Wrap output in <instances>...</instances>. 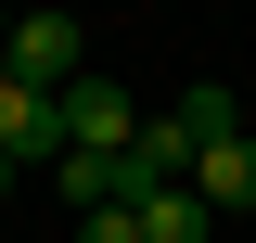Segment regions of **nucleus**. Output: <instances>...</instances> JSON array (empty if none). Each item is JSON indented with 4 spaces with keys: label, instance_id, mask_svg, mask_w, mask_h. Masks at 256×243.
<instances>
[{
    "label": "nucleus",
    "instance_id": "1",
    "mask_svg": "<svg viewBox=\"0 0 256 243\" xmlns=\"http://www.w3.org/2000/svg\"><path fill=\"white\" fill-rule=\"evenodd\" d=\"M13 77H26V90H77V77H90V26H77V13H64V0H26V13H13Z\"/></svg>",
    "mask_w": 256,
    "mask_h": 243
},
{
    "label": "nucleus",
    "instance_id": "2",
    "mask_svg": "<svg viewBox=\"0 0 256 243\" xmlns=\"http://www.w3.org/2000/svg\"><path fill=\"white\" fill-rule=\"evenodd\" d=\"M141 128H154V116H141V102H128L116 77H102V64L77 77V90H64V141H77V154H128Z\"/></svg>",
    "mask_w": 256,
    "mask_h": 243
},
{
    "label": "nucleus",
    "instance_id": "3",
    "mask_svg": "<svg viewBox=\"0 0 256 243\" xmlns=\"http://www.w3.org/2000/svg\"><path fill=\"white\" fill-rule=\"evenodd\" d=\"M141 243H218V205L192 180H166V192H141Z\"/></svg>",
    "mask_w": 256,
    "mask_h": 243
},
{
    "label": "nucleus",
    "instance_id": "4",
    "mask_svg": "<svg viewBox=\"0 0 256 243\" xmlns=\"http://www.w3.org/2000/svg\"><path fill=\"white\" fill-rule=\"evenodd\" d=\"M192 192H205L218 218H244V205H256V128H244V141H218V154H205V166H192Z\"/></svg>",
    "mask_w": 256,
    "mask_h": 243
},
{
    "label": "nucleus",
    "instance_id": "5",
    "mask_svg": "<svg viewBox=\"0 0 256 243\" xmlns=\"http://www.w3.org/2000/svg\"><path fill=\"white\" fill-rule=\"evenodd\" d=\"M77 243H141V205H90V218H77Z\"/></svg>",
    "mask_w": 256,
    "mask_h": 243
},
{
    "label": "nucleus",
    "instance_id": "6",
    "mask_svg": "<svg viewBox=\"0 0 256 243\" xmlns=\"http://www.w3.org/2000/svg\"><path fill=\"white\" fill-rule=\"evenodd\" d=\"M13 180H26V166H13V154H0V205H13Z\"/></svg>",
    "mask_w": 256,
    "mask_h": 243
}]
</instances>
